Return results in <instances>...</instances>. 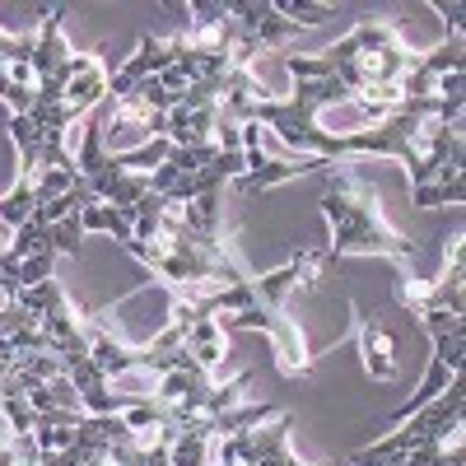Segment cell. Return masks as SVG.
Masks as SVG:
<instances>
[{"label": "cell", "mask_w": 466, "mask_h": 466, "mask_svg": "<svg viewBox=\"0 0 466 466\" xmlns=\"http://www.w3.org/2000/svg\"><path fill=\"white\" fill-rule=\"evenodd\" d=\"M308 61H313L318 75H331V80L345 89V98L360 112V127H373L387 112H397L406 103L401 85L420 66V52L406 47V37L392 19L364 15L327 52H308Z\"/></svg>", "instance_id": "obj_1"}, {"label": "cell", "mask_w": 466, "mask_h": 466, "mask_svg": "<svg viewBox=\"0 0 466 466\" xmlns=\"http://www.w3.org/2000/svg\"><path fill=\"white\" fill-rule=\"evenodd\" d=\"M327 266V248L318 252H299L285 266L266 270V276H248L233 289H215V322L224 331H266L270 345H276V369L280 378H303L313 373L318 355L308 350L299 322L285 313V299L299 285H313L318 270Z\"/></svg>", "instance_id": "obj_2"}, {"label": "cell", "mask_w": 466, "mask_h": 466, "mask_svg": "<svg viewBox=\"0 0 466 466\" xmlns=\"http://www.w3.org/2000/svg\"><path fill=\"white\" fill-rule=\"evenodd\" d=\"M322 215L331 224V243H327V261L340 257H387L397 266V285L420 280L415 276V243L387 224L378 191L355 177L350 168H327V191H322Z\"/></svg>", "instance_id": "obj_3"}, {"label": "cell", "mask_w": 466, "mask_h": 466, "mask_svg": "<svg viewBox=\"0 0 466 466\" xmlns=\"http://www.w3.org/2000/svg\"><path fill=\"white\" fill-rule=\"evenodd\" d=\"M461 415H466V382L452 378L430 406L401 420L387 439L350 452V466H466Z\"/></svg>", "instance_id": "obj_4"}, {"label": "cell", "mask_w": 466, "mask_h": 466, "mask_svg": "<svg viewBox=\"0 0 466 466\" xmlns=\"http://www.w3.org/2000/svg\"><path fill=\"white\" fill-rule=\"evenodd\" d=\"M415 322L430 331L434 355H430V369H424V378H420V392L406 406L392 410V424L410 420L420 406H430L452 378H461V360H466V318L461 313H443V308H434V313H415Z\"/></svg>", "instance_id": "obj_5"}, {"label": "cell", "mask_w": 466, "mask_h": 466, "mask_svg": "<svg viewBox=\"0 0 466 466\" xmlns=\"http://www.w3.org/2000/svg\"><path fill=\"white\" fill-rule=\"evenodd\" d=\"M289 430H294V415L276 410L261 424H248L238 434H224L210 448V466H308L289 452Z\"/></svg>", "instance_id": "obj_6"}, {"label": "cell", "mask_w": 466, "mask_h": 466, "mask_svg": "<svg viewBox=\"0 0 466 466\" xmlns=\"http://www.w3.org/2000/svg\"><path fill=\"white\" fill-rule=\"evenodd\" d=\"M350 318H355V340H360V355H364V373H369L373 382H392V378H397V345H392V331H387L378 318H369L355 299H350Z\"/></svg>", "instance_id": "obj_7"}, {"label": "cell", "mask_w": 466, "mask_h": 466, "mask_svg": "<svg viewBox=\"0 0 466 466\" xmlns=\"http://www.w3.org/2000/svg\"><path fill=\"white\" fill-rule=\"evenodd\" d=\"M224 336H228V331H224L215 318H201V322H191V327H187V336L177 340V350H187V355L210 373V369L228 355V340H224Z\"/></svg>", "instance_id": "obj_8"}, {"label": "cell", "mask_w": 466, "mask_h": 466, "mask_svg": "<svg viewBox=\"0 0 466 466\" xmlns=\"http://www.w3.org/2000/svg\"><path fill=\"white\" fill-rule=\"evenodd\" d=\"M0 98L10 103L15 116H24L33 107V70H28V61H0Z\"/></svg>", "instance_id": "obj_9"}, {"label": "cell", "mask_w": 466, "mask_h": 466, "mask_svg": "<svg viewBox=\"0 0 466 466\" xmlns=\"http://www.w3.org/2000/svg\"><path fill=\"white\" fill-rule=\"evenodd\" d=\"M270 5H276V15H285V19L299 24V28H313V24H322V19L336 15L331 5H294V0H270Z\"/></svg>", "instance_id": "obj_10"}, {"label": "cell", "mask_w": 466, "mask_h": 466, "mask_svg": "<svg viewBox=\"0 0 466 466\" xmlns=\"http://www.w3.org/2000/svg\"><path fill=\"white\" fill-rule=\"evenodd\" d=\"M37 52V33H5L0 28V61H28Z\"/></svg>", "instance_id": "obj_11"}, {"label": "cell", "mask_w": 466, "mask_h": 466, "mask_svg": "<svg viewBox=\"0 0 466 466\" xmlns=\"http://www.w3.org/2000/svg\"><path fill=\"white\" fill-rule=\"evenodd\" d=\"M434 15H443L452 24V33H461V5H443V0H434Z\"/></svg>", "instance_id": "obj_12"}, {"label": "cell", "mask_w": 466, "mask_h": 466, "mask_svg": "<svg viewBox=\"0 0 466 466\" xmlns=\"http://www.w3.org/2000/svg\"><path fill=\"white\" fill-rule=\"evenodd\" d=\"M0 303H5V294H0Z\"/></svg>", "instance_id": "obj_13"}]
</instances>
